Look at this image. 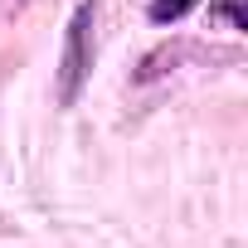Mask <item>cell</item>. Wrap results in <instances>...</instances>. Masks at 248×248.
<instances>
[{
	"mask_svg": "<svg viewBox=\"0 0 248 248\" xmlns=\"http://www.w3.org/2000/svg\"><path fill=\"white\" fill-rule=\"evenodd\" d=\"M190 10H195V0H151V20L156 25H170V20H180Z\"/></svg>",
	"mask_w": 248,
	"mask_h": 248,
	"instance_id": "2",
	"label": "cell"
},
{
	"mask_svg": "<svg viewBox=\"0 0 248 248\" xmlns=\"http://www.w3.org/2000/svg\"><path fill=\"white\" fill-rule=\"evenodd\" d=\"M93 30H97V10H93V0H83L63 30V59H59V102L63 107L78 102V93L93 73Z\"/></svg>",
	"mask_w": 248,
	"mask_h": 248,
	"instance_id": "1",
	"label": "cell"
}]
</instances>
